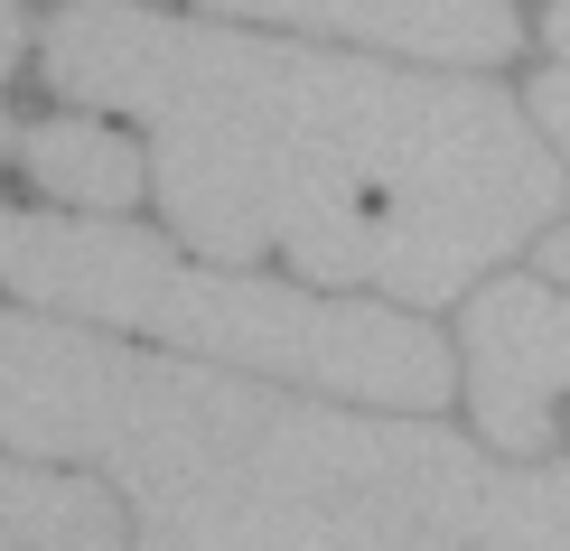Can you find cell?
<instances>
[{
  "label": "cell",
  "instance_id": "cell-3",
  "mask_svg": "<svg viewBox=\"0 0 570 551\" xmlns=\"http://www.w3.org/2000/svg\"><path fill=\"white\" fill-rule=\"evenodd\" d=\"M459 383L478 402L487 449H552L561 402H570V291L552 281H487L468 299V346Z\"/></svg>",
  "mask_w": 570,
  "mask_h": 551
},
{
  "label": "cell",
  "instance_id": "cell-1",
  "mask_svg": "<svg viewBox=\"0 0 570 551\" xmlns=\"http://www.w3.org/2000/svg\"><path fill=\"white\" fill-rule=\"evenodd\" d=\"M47 85L150 131V187L187 253H281L318 291L459 299L561 206L552 140L478 76L66 0Z\"/></svg>",
  "mask_w": 570,
  "mask_h": 551
},
{
  "label": "cell",
  "instance_id": "cell-2",
  "mask_svg": "<svg viewBox=\"0 0 570 551\" xmlns=\"http://www.w3.org/2000/svg\"><path fill=\"white\" fill-rule=\"evenodd\" d=\"M0 291L38 299L47 318L159 337L169 355L263 374L291 393H327V402H365V412H440L459 383V355L384 299H337L318 281H263L244 262H187L131 225L0 206Z\"/></svg>",
  "mask_w": 570,
  "mask_h": 551
},
{
  "label": "cell",
  "instance_id": "cell-8",
  "mask_svg": "<svg viewBox=\"0 0 570 551\" xmlns=\"http://www.w3.org/2000/svg\"><path fill=\"white\" fill-rule=\"evenodd\" d=\"M533 272L552 281V291H570V225H552V234H542V253H533Z\"/></svg>",
  "mask_w": 570,
  "mask_h": 551
},
{
  "label": "cell",
  "instance_id": "cell-7",
  "mask_svg": "<svg viewBox=\"0 0 570 551\" xmlns=\"http://www.w3.org/2000/svg\"><path fill=\"white\" fill-rule=\"evenodd\" d=\"M533 122H542L552 150H570V76H542V85H533Z\"/></svg>",
  "mask_w": 570,
  "mask_h": 551
},
{
  "label": "cell",
  "instance_id": "cell-6",
  "mask_svg": "<svg viewBox=\"0 0 570 551\" xmlns=\"http://www.w3.org/2000/svg\"><path fill=\"white\" fill-rule=\"evenodd\" d=\"M487 551H570V459H524L495 486Z\"/></svg>",
  "mask_w": 570,
  "mask_h": 551
},
{
  "label": "cell",
  "instance_id": "cell-10",
  "mask_svg": "<svg viewBox=\"0 0 570 551\" xmlns=\"http://www.w3.org/2000/svg\"><path fill=\"white\" fill-rule=\"evenodd\" d=\"M542 38H552L561 57H570V0H552V19H542Z\"/></svg>",
  "mask_w": 570,
  "mask_h": 551
},
{
  "label": "cell",
  "instance_id": "cell-9",
  "mask_svg": "<svg viewBox=\"0 0 570 551\" xmlns=\"http://www.w3.org/2000/svg\"><path fill=\"white\" fill-rule=\"evenodd\" d=\"M10 66H19V0H0V85H10Z\"/></svg>",
  "mask_w": 570,
  "mask_h": 551
},
{
  "label": "cell",
  "instance_id": "cell-4",
  "mask_svg": "<svg viewBox=\"0 0 570 551\" xmlns=\"http://www.w3.org/2000/svg\"><path fill=\"white\" fill-rule=\"evenodd\" d=\"M234 19H291L355 47H402L431 66H505L514 57V0H206Z\"/></svg>",
  "mask_w": 570,
  "mask_h": 551
},
{
  "label": "cell",
  "instance_id": "cell-5",
  "mask_svg": "<svg viewBox=\"0 0 570 551\" xmlns=\"http://www.w3.org/2000/svg\"><path fill=\"white\" fill-rule=\"evenodd\" d=\"M19 159H29V178L47 197L85 206V215H122L140 197V178H150V159H140V140H122L112 122H29L19 131Z\"/></svg>",
  "mask_w": 570,
  "mask_h": 551
},
{
  "label": "cell",
  "instance_id": "cell-11",
  "mask_svg": "<svg viewBox=\"0 0 570 551\" xmlns=\"http://www.w3.org/2000/svg\"><path fill=\"white\" fill-rule=\"evenodd\" d=\"M131 551H197V542H187V533H150V523H140V542Z\"/></svg>",
  "mask_w": 570,
  "mask_h": 551
}]
</instances>
